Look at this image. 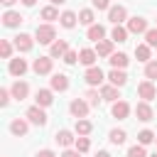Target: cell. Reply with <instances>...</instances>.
<instances>
[{"label":"cell","instance_id":"35","mask_svg":"<svg viewBox=\"0 0 157 157\" xmlns=\"http://www.w3.org/2000/svg\"><path fill=\"white\" fill-rule=\"evenodd\" d=\"M155 137H157V135H155L152 130H147V128L137 132V142H140V145H150V142H155Z\"/></svg>","mask_w":157,"mask_h":157},{"label":"cell","instance_id":"2","mask_svg":"<svg viewBox=\"0 0 157 157\" xmlns=\"http://www.w3.org/2000/svg\"><path fill=\"white\" fill-rule=\"evenodd\" d=\"M25 118H27L32 125H37V128H44V125H47V113H44L42 105H32V108H27Z\"/></svg>","mask_w":157,"mask_h":157},{"label":"cell","instance_id":"29","mask_svg":"<svg viewBox=\"0 0 157 157\" xmlns=\"http://www.w3.org/2000/svg\"><path fill=\"white\" fill-rule=\"evenodd\" d=\"M128 27H123V25H115L113 27V32H110V39L113 42H128Z\"/></svg>","mask_w":157,"mask_h":157},{"label":"cell","instance_id":"47","mask_svg":"<svg viewBox=\"0 0 157 157\" xmlns=\"http://www.w3.org/2000/svg\"><path fill=\"white\" fill-rule=\"evenodd\" d=\"M96 157H110V152H105V150H98V152H96Z\"/></svg>","mask_w":157,"mask_h":157},{"label":"cell","instance_id":"23","mask_svg":"<svg viewBox=\"0 0 157 157\" xmlns=\"http://www.w3.org/2000/svg\"><path fill=\"white\" fill-rule=\"evenodd\" d=\"M101 96H103V101H120V91H118V86H113V83L101 86Z\"/></svg>","mask_w":157,"mask_h":157},{"label":"cell","instance_id":"13","mask_svg":"<svg viewBox=\"0 0 157 157\" xmlns=\"http://www.w3.org/2000/svg\"><path fill=\"white\" fill-rule=\"evenodd\" d=\"M25 17L20 15V12H15V10H5L2 12V25L7 27V29H15V27H20V22H22Z\"/></svg>","mask_w":157,"mask_h":157},{"label":"cell","instance_id":"19","mask_svg":"<svg viewBox=\"0 0 157 157\" xmlns=\"http://www.w3.org/2000/svg\"><path fill=\"white\" fill-rule=\"evenodd\" d=\"M108 81H110L113 86H118V88H120V86H125V83H128V74H125L123 69H110V71H108Z\"/></svg>","mask_w":157,"mask_h":157},{"label":"cell","instance_id":"8","mask_svg":"<svg viewBox=\"0 0 157 157\" xmlns=\"http://www.w3.org/2000/svg\"><path fill=\"white\" fill-rule=\"evenodd\" d=\"M34 42H37V39H32L27 32H20V34L15 37V42H12V44H15V49H17V52H22V54H25V52H29V49L34 47Z\"/></svg>","mask_w":157,"mask_h":157},{"label":"cell","instance_id":"7","mask_svg":"<svg viewBox=\"0 0 157 157\" xmlns=\"http://www.w3.org/2000/svg\"><path fill=\"white\" fill-rule=\"evenodd\" d=\"M147 29H150V27H147V20H145V17H137V15H135V17L128 20V32H130V34H145Z\"/></svg>","mask_w":157,"mask_h":157},{"label":"cell","instance_id":"15","mask_svg":"<svg viewBox=\"0 0 157 157\" xmlns=\"http://www.w3.org/2000/svg\"><path fill=\"white\" fill-rule=\"evenodd\" d=\"M69 52V44L66 39H56L54 44H49V56L52 59H64V54Z\"/></svg>","mask_w":157,"mask_h":157},{"label":"cell","instance_id":"22","mask_svg":"<svg viewBox=\"0 0 157 157\" xmlns=\"http://www.w3.org/2000/svg\"><path fill=\"white\" fill-rule=\"evenodd\" d=\"M59 22H61V27L74 29V27H76V22H78V15H76V12H71V10H64V12H61V17H59Z\"/></svg>","mask_w":157,"mask_h":157},{"label":"cell","instance_id":"43","mask_svg":"<svg viewBox=\"0 0 157 157\" xmlns=\"http://www.w3.org/2000/svg\"><path fill=\"white\" fill-rule=\"evenodd\" d=\"M78 155H81L78 150H69V147H66V150L61 152V157H78Z\"/></svg>","mask_w":157,"mask_h":157},{"label":"cell","instance_id":"26","mask_svg":"<svg viewBox=\"0 0 157 157\" xmlns=\"http://www.w3.org/2000/svg\"><path fill=\"white\" fill-rule=\"evenodd\" d=\"M135 56H137V61H145V64H147L150 56H152V47H150L147 42H145V44H137V47H135Z\"/></svg>","mask_w":157,"mask_h":157},{"label":"cell","instance_id":"44","mask_svg":"<svg viewBox=\"0 0 157 157\" xmlns=\"http://www.w3.org/2000/svg\"><path fill=\"white\" fill-rule=\"evenodd\" d=\"M37 157H56V155H54V150H39Z\"/></svg>","mask_w":157,"mask_h":157},{"label":"cell","instance_id":"49","mask_svg":"<svg viewBox=\"0 0 157 157\" xmlns=\"http://www.w3.org/2000/svg\"><path fill=\"white\" fill-rule=\"evenodd\" d=\"M150 157H157V152H152V155H150Z\"/></svg>","mask_w":157,"mask_h":157},{"label":"cell","instance_id":"46","mask_svg":"<svg viewBox=\"0 0 157 157\" xmlns=\"http://www.w3.org/2000/svg\"><path fill=\"white\" fill-rule=\"evenodd\" d=\"M0 2H2V5H5V7H12V5H15V2H17V0H0Z\"/></svg>","mask_w":157,"mask_h":157},{"label":"cell","instance_id":"41","mask_svg":"<svg viewBox=\"0 0 157 157\" xmlns=\"http://www.w3.org/2000/svg\"><path fill=\"white\" fill-rule=\"evenodd\" d=\"M10 98H12V93H10L7 88H0V105H2V108L10 103Z\"/></svg>","mask_w":157,"mask_h":157},{"label":"cell","instance_id":"48","mask_svg":"<svg viewBox=\"0 0 157 157\" xmlns=\"http://www.w3.org/2000/svg\"><path fill=\"white\" fill-rule=\"evenodd\" d=\"M66 0H52V5H64Z\"/></svg>","mask_w":157,"mask_h":157},{"label":"cell","instance_id":"17","mask_svg":"<svg viewBox=\"0 0 157 157\" xmlns=\"http://www.w3.org/2000/svg\"><path fill=\"white\" fill-rule=\"evenodd\" d=\"M29 66H27V61L25 59H20V56H15V59H10V64H7V71L12 74V76H25V71H27Z\"/></svg>","mask_w":157,"mask_h":157},{"label":"cell","instance_id":"18","mask_svg":"<svg viewBox=\"0 0 157 157\" xmlns=\"http://www.w3.org/2000/svg\"><path fill=\"white\" fill-rule=\"evenodd\" d=\"M34 101H37V105L47 108V105L54 103V91H52V88H39V91L34 93Z\"/></svg>","mask_w":157,"mask_h":157},{"label":"cell","instance_id":"40","mask_svg":"<svg viewBox=\"0 0 157 157\" xmlns=\"http://www.w3.org/2000/svg\"><path fill=\"white\" fill-rule=\"evenodd\" d=\"M64 61H66L69 66H71V64H76V61H78V52H74V49H69V52L64 54Z\"/></svg>","mask_w":157,"mask_h":157},{"label":"cell","instance_id":"6","mask_svg":"<svg viewBox=\"0 0 157 157\" xmlns=\"http://www.w3.org/2000/svg\"><path fill=\"white\" fill-rule=\"evenodd\" d=\"M135 115H137V120H142V123H150V120L155 118V110H152L150 101H140V103L135 105Z\"/></svg>","mask_w":157,"mask_h":157},{"label":"cell","instance_id":"14","mask_svg":"<svg viewBox=\"0 0 157 157\" xmlns=\"http://www.w3.org/2000/svg\"><path fill=\"white\" fill-rule=\"evenodd\" d=\"M27 130H29V125H27L25 118H12V120H10V132H12L15 137H25Z\"/></svg>","mask_w":157,"mask_h":157},{"label":"cell","instance_id":"11","mask_svg":"<svg viewBox=\"0 0 157 157\" xmlns=\"http://www.w3.org/2000/svg\"><path fill=\"white\" fill-rule=\"evenodd\" d=\"M83 78H86V83L88 86H98V83H103V71H101V66H88L86 69V74H83Z\"/></svg>","mask_w":157,"mask_h":157},{"label":"cell","instance_id":"12","mask_svg":"<svg viewBox=\"0 0 157 157\" xmlns=\"http://www.w3.org/2000/svg\"><path fill=\"white\" fill-rule=\"evenodd\" d=\"M10 93H12V98H15V101H25V98L29 96V83L17 78V81L12 83V88H10Z\"/></svg>","mask_w":157,"mask_h":157},{"label":"cell","instance_id":"36","mask_svg":"<svg viewBox=\"0 0 157 157\" xmlns=\"http://www.w3.org/2000/svg\"><path fill=\"white\" fill-rule=\"evenodd\" d=\"M145 78L157 81V61H155V59H150V61L145 64Z\"/></svg>","mask_w":157,"mask_h":157},{"label":"cell","instance_id":"38","mask_svg":"<svg viewBox=\"0 0 157 157\" xmlns=\"http://www.w3.org/2000/svg\"><path fill=\"white\" fill-rule=\"evenodd\" d=\"M128 157H150V155L145 152V145L137 142V145H132V147L128 150Z\"/></svg>","mask_w":157,"mask_h":157},{"label":"cell","instance_id":"10","mask_svg":"<svg viewBox=\"0 0 157 157\" xmlns=\"http://www.w3.org/2000/svg\"><path fill=\"white\" fill-rule=\"evenodd\" d=\"M108 20H110L113 25H123V22L128 20V10H125L123 5H110V10H108Z\"/></svg>","mask_w":157,"mask_h":157},{"label":"cell","instance_id":"28","mask_svg":"<svg viewBox=\"0 0 157 157\" xmlns=\"http://www.w3.org/2000/svg\"><path fill=\"white\" fill-rule=\"evenodd\" d=\"M76 135H91V130H93V123L91 120H86V118H76Z\"/></svg>","mask_w":157,"mask_h":157},{"label":"cell","instance_id":"25","mask_svg":"<svg viewBox=\"0 0 157 157\" xmlns=\"http://www.w3.org/2000/svg\"><path fill=\"white\" fill-rule=\"evenodd\" d=\"M96 54H98V56H110V54H113V39H101V42H96Z\"/></svg>","mask_w":157,"mask_h":157},{"label":"cell","instance_id":"4","mask_svg":"<svg viewBox=\"0 0 157 157\" xmlns=\"http://www.w3.org/2000/svg\"><path fill=\"white\" fill-rule=\"evenodd\" d=\"M52 66H54V59L52 56H39V59H34L32 71L37 76H44V74H52Z\"/></svg>","mask_w":157,"mask_h":157},{"label":"cell","instance_id":"3","mask_svg":"<svg viewBox=\"0 0 157 157\" xmlns=\"http://www.w3.org/2000/svg\"><path fill=\"white\" fill-rule=\"evenodd\" d=\"M137 96H140L142 101H152V98L157 96V86H155V81H150V78L140 81V83H137Z\"/></svg>","mask_w":157,"mask_h":157},{"label":"cell","instance_id":"34","mask_svg":"<svg viewBox=\"0 0 157 157\" xmlns=\"http://www.w3.org/2000/svg\"><path fill=\"white\" fill-rule=\"evenodd\" d=\"M108 137H110V142H113V145H123V142L128 140V132L115 128V130H110V135H108Z\"/></svg>","mask_w":157,"mask_h":157},{"label":"cell","instance_id":"30","mask_svg":"<svg viewBox=\"0 0 157 157\" xmlns=\"http://www.w3.org/2000/svg\"><path fill=\"white\" fill-rule=\"evenodd\" d=\"M83 98H86V101H88V105H93V108H98V105H101V101H103L101 91H96V88H88V91L83 93Z\"/></svg>","mask_w":157,"mask_h":157},{"label":"cell","instance_id":"1","mask_svg":"<svg viewBox=\"0 0 157 157\" xmlns=\"http://www.w3.org/2000/svg\"><path fill=\"white\" fill-rule=\"evenodd\" d=\"M34 39H37L39 44H54V42H56V29H54V25H52V22H47V25H37V29H34Z\"/></svg>","mask_w":157,"mask_h":157},{"label":"cell","instance_id":"42","mask_svg":"<svg viewBox=\"0 0 157 157\" xmlns=\"http://www.w3.org/2000/svg\"><path fill=\"white\" fill-rule=\"evenodd\" d=\"M96 10H110V0H93Z\"/></svg>","mask_w":157,"mask_h":157},{"label":"cell","instance_id":"31","mask_svg":"<svg viewBox=\"0 0 157 157\" xmlns=\"http://www.w3.org/2000/svg\"><path fill=\"white\" fill-rule=\"evenodd\" d=\"M78 22H81V25H86V27L96 25V15H93V10H88V7H86V10H81V12H78Z\"/></svg>","mask_w":157,"mask_h":157},{"label":"cell","instance_id":"32","mask_svg":"<svg viewBox=\"0 0 157 157\" xmlns=\"http://www.w3.org/2000/svg\"><path fill=\"white\" fill-rule=\"evenodd\" d=\"M61 15H59V10L54 7V5H49V7H42V20H47V22H54V20H59Z\"/></svg>","mask_w":157,"mask_h":157},{"label":"cell","instance_id":"9","mask_svg":"<svg viewBox=\"0 0 157 157\" xmlns=\"http://www.w3.org/2000/svg\"><path fill=\"white\" fill-rule=\"evenodd\" d=\"M110 115L113 118H118V120H125L128 115H130V103L128 101H113V108H110Z\"/></svg>","mask_w":157,"mask_h":157},{"label":"cell","instance_id":"33","mask_svg":"<svg viewBox=\"0 0 157 157\" xmlns=\"http://www.w3.org/2000/svg\"><path fill=\"white\" fill-rule=\"evenodd\" d=\"M74 147H76L81 155H83V152H88V150H91V140H88V135H78V137H76V142H74Z\"/></svg>","mask_w":157,"mask_h":157},{"label":"cell","instance_id":"39","mask_svg":"<svg viewBox=\"0 0 157 157\" xmlns=\"http://www.w3.org/2000/svg\"><path fill=\"white\" fill-rule=\"evenodd\" d=\"M145 42H147L150 47H157V27H155V29H147V32H145Z\"/></svg>","mask_w":157,"mask_h":157},{"label":"cell","instance_id":"37","mask_svg":"<svg viewBox=\"0 0 157 157\" xmlns=\"http://www.w3.org/2000/svg\"><path fill=\"white\" fill-rule=\"evenodd\" d=\"M12 47L15 44H10L7 39H0V56L2 59H12Z\"/></svg>","mask_w":157,"mask_h":157},{"label":"cell","instance_id":"45","mask_svg":"<svg viewBox=\"0 0 157 157\" xmlns=\"http://www.w3.org/2000/svg\"><path fill=\"white\" fill-rule=\"evenodd\" d=\"M20 2H22L25 7H34V2H37V0H20Z\"/></svg>","mask_w":157,"mask_h":157},{"label":"cell","instance_id":"50","mask_svg":"<svg viewBox=\"0 0 157 157\" xmlns=\"http://www.w3.org/2000/svg\"><path fill=\"white\" fill-rule=\"evenodd\" d=\"M155 142H157V137H155Z\"/></svg>","mask_w":157,"mask_h":157},{"label":"cell","instance_id":"27","mask_svg":"<svg viewBox=\"0 0 157 157\" xmlns=\"http://www.w3.org/2000/svg\"><path fill=\"white\" fill-rule=\"evenodd\" d=\"M86 37L93 39V42H101V39L105 37V27H103V25H91L88 32H86Z\"/></svg>","mask_w":157,"mask_h":157},{"label":"cell","instance_id":"20","mask_svg":"<svg viewBox=\"0 0 157 157\" xmlns=\"http://www.w3.org/2000/svg\"><path fill=\"white\" fill-rule=\"evenodd\" d=\"M49 83H52V91H59V93H64V91L69 88V76H66V74H54Z\"/></svg>","mask_w":157,"mask_h":157},{"label":"cell","instance_id":"5","mask_svg":"<svg viewBox=\"0 0 157 157\" xmlns=\"http://www.w3.org/2000/svg\"><path fill=\"white\" fill-rule=\"evenodd\" d=\"M88 101H83V98H74L71 103H69V110H71V115L74 118H86L88 115Z\"/></svg>","mask_w":157,"mask_h":157},{"label":"cell","instance_id":"24","mask_svg":"<svg viewBox=\"0 0 157 157\" xmlns=\"http://www.w3.org/2000/svg\"><path fill=\"white\" fill-rule=\"evenodd\" d=\"M108 61H110V66H113V69H125V66L130 64V59H128V54H123V52H118V54L113 52Z\"/></svg>","mask_w":157,"mask_h":157},{"label":"cell","instance_id":"21","mask_svg":"<svg viewBox=\"0 0 157 157\" xmlns=\"http://www.w3.org/2000/svg\"><path fill=\"white\" fill-rule=\"evenodd\" d=\"M54 140H56L61 147H71V145L76 142V137H74V132H71V130H56Z\"/></svg>","mask_w":157,"mask_h":157},{"label":"cell","instance_id":"16","mask_svg":"<svg viewBox=\"0 0 157 157\" xmlns=\"http://www.w3.org/2000/svg\"><path fill=\"white\" fill-rule=\"evenodd\" d=\"M96 59H98V54H96V49H91V47H83L81 52H78V61L88 69V66H96Z\"/></svg>","mask_w":157,"mask_h":157}]
</instances>
